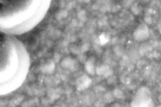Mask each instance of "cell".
Listing matches in <instances>:
<instances>
[{"mask_svg":"<svg viewBox=\"0 0 161 107\" xmlns=\"http://www.w3.org/2000/svg\"><path fill=\"white\" fill-rule=\"evenodd\" d=\"M28 61L24 45L16 36L0 35V96L11 94L22 86Z\"/></svg>","mask_w":161,"mask_h":107,"instance_id":"1","label":"cell"},{"mask_svg":"<svg viewBox=\"0 0 161 107\" xmlns=\"http://www.w3.org/2000/svg\"><path fill=\"white\" fill-rule=\"evenodd\" d=\"M31 0H0V33L22 34L31 24L29 8Z\"/></svg>","mask_w":161,"mask_h":107,"instance_id":"2","label":"cell"}]
</instances>
